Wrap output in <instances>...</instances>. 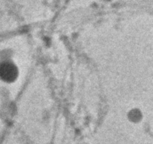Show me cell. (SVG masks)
<instances>
[{
  "instance_id": "6da1fadb",
  "label": "cell",
  "mask_w": 153,
  "mask_h": 144,
  "mask_svg": "<svg viewBox=\"0 0 153 144\" xmlns=\"http://www.w3.org/2000/svg\"><path fill=\"white\" fill-rule=\"evenodd\" d=\"M18 76V69L13 63L4 61L0 64V79L5 82H12Z\"/></svg>"
}]
</instances>
